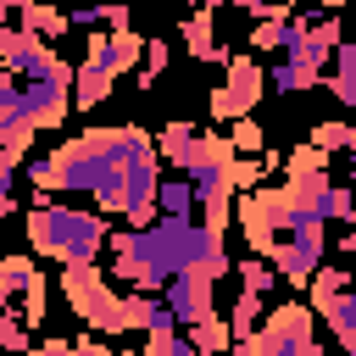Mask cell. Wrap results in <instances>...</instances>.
Segmentation results:
<instances>
[{
  "label": "cell",
  "mask_w": 356,
  "mask_h": 356,
  "mask_svg": "<svg viewBox=\"0 0 356 356\" xmlns=\"http://www.w3.org/2000/svg\"><path fill=\"white\" fill-rule=\"evenodd\" d=\"M106 217L89 211V206H56V200H39L28 211V239L39 256L61 261V267H78V261H95L106 250Z\"/></svg>",
  "instance_id": "cell-1"
},
{
  "label": "cell",
  "mask_w": 356,
  "mask_h": 356,
  "mask_svg": "<svg viewBox=\"0 0 356 356\" xmlns=\"http://www.w3.org/2000/svg\"><path fill=\"white\" fill-rule=\"evenodd\" d=\"M61 295H67V306H72L95 334H128V323H122V295L106 284V273H100L95 261L67 267V273H61Z\"/></svg>",
  "instance_id": "cell-2"
},
{
  "label": "cell",
  "mask_w": 356,
  "mask_h": 356,
  "mask_svg": "<svg viewBox=\"0 0 356 356\" xmlns=\"http://www.w3.org/2000/svg\"><path fill=\"white\" fill-rule=\"evenodd\" d=\"M239 222H245V239H250V256H273L278 239L289 234V200L284 189H245L239 200Z\"/></svg>",
  "instance_id": "cell-3"
},
{
  "label": "cell",
  "mask_w": 356,
  "mask_h": 356,
  "mask_svg": "<svg viewBox=\"0 0 356 356\" xmlns=\"http://www.w3.org/2000/svg\"><path fill=\"white\" fill-rule=\"evenodd\" d=\"M261 89H267L261 61H250V56H228V67H222V89H211V117H217V122H239V117H250L256 100H261Z\"/></svg>",
  "instance_id": "cell-4"
},
{
  "label": "cell",
  "mask_w": 356,
  "mask_h": 356,
  "mask_svg": "<svg viewBox=\"0 0 356 356\" xmlns=\"http://www.w3.org/2000/svg\"><path fill=\"white\" fill-rule=\"evenodd\" d=\"M256 334H261L267 356H323V345H317V334H312V306H300V300L267 312Z\"/></svg>",
  "instance_id": "cell-5"
},
{
  "label": "cell",
  "mask_w": 356,
  "mask_h": 356,
  "mask_svg": "<svg viewBox=\"0 0 356 356\" xmlns=\"http://www.w3.org/2000/svg\"><path fill=\"white\" fill-rule=\"evenodd\" d=\"M184 178H189V189H195L200 222L217 228V234H228V222H234V178H228V167H222V161H195Z\"/></svg>",
  "instance_id": "cell-6"
},
{
  "label": "cell",
  "mask_w": 356,
  "mask_h": 356,
  "mask_svg": "<svg viewBox=\"0 0 356 356\" xmlns=\"http://www.w3.org/2000/svg\"><path fill=\"white\" fill-rule=\"evenodd\" d=\"M161 300L172 306L178 328L206 323V317H222V312H217V295H211V278H200V273H172V278L161 284Z\"/></svg>",
  "instance_id": "cell-7"
},
{
  "label": "cell",
  "mask_w": 356,
  "mask_h": 356,
  "mask_svg": "<svg viewBox=\"0 0 356 356\" xmlns=\"http://www.w3.org/2000/svg\"><path fill=\"white\" fill-rule=\"evenodd\" d=\"M83 61H95L100 72H134V61H145V39L134 33V28H95L89 33V56Z\"/></svg>",
  "instance_id": "cell-8"
},
{
  "label": "cell",
  "mask_w": 356,
  "mask_h": 356,
  "mask_svg": "<svg viewBox=\"0 0 356 356\" xmlns=\"http://www.w3.org/2000/svg\"><path fill=\"white\" fill-rule=\"evenodd\" d=\"M67 111H72V83H22V117L33 122V134L39 128H61L67 122Z\"/></svg>",
  "instance_id": "cell-9"
},
{
  "label": "cell",
  "mask_w": 356,
  "mask_h": 356,
  "mask_svg": "<svg viewBox=\"0 0 356 356\" xmlns=\"http://www.w3.org/2000/svg\"><path fill=\"white\" fill-rule=\"evenodd\" d=\"M156 156L167 161V167H178V172H189L195 167V156H200V128L195 122H167L161 134H156Z\"/></svg>",
  "instance_id": "cell-10"
},
{
  "label": "cell",
  "mask_w": 356,
  "mask_h": 356,
  "mask_svg": "<svg viewBox=\"0 0 356 356\" xmlns=\"http://www.w3.org/2000/svg\"><path fill=\"white\" fill-rule=\"evenodd\" d=\"M178 39H184V50H189L195 61H222V67H228V44H217V28H211V11H206V6L184 17Z\"/></svg>",
  "instance_id": "cell-11"
},
{
  "label": "cell",
  "mask_w": 356,
  "mask_h": 356,
  "mask_svg": "<svg viewBox=\"0 0 356 356\" xmlns=\"http://www.w3.org/2000/svg\"><path fill=\"white\" fill-rule=\"evenodd\" d=\"M17 28L50 44V39H61V33H67V6H56V0H33V6H22V11H17Z\"/></svg>",
  "instance_id": "cell-12"
},
{
  "label": "cell",
  "mask_w": 356,
  "mask_h": 356,
  "mask_svg": "<svg viewBox=\"0 0 356 356\" xmlns=\"http://www.w3.org/2000/svg\"><path fill=\"white\" fill-rule=\"evenodd\" d=\"M323 195H328V172H289L284 178V200L295 211H317L323 217Z\"/></svg>",
  "instance_id": "cell-13"
},
{
  "label": "cell",
  "mask_w": 356,
  "mask_h": 356,
  "mask_svg": "<svg viewBox=\"0 0 356 356\" xmlns=\"http://www.w3.org/2000/svg\"><path fill=\"white\" fill-rule=\"evenodd\" d=\"M39 284V267L28 256H0V306H17Z\"/></svg>",
  "instance_id": "cell-14"
},
{
  "label": "cell",
  "mask_w": 356,
  "mask_h": 356,
  "mask_svg": "<svg viewBox=\"0 0 356 356\" xmlns=\"http://www.w3.org/2000/svg\"><path fill=\"white\" fill-rule=\"evenodd\" d=\"M156 217L195 222V189H189V178H161L156 184Z\"/></svg>",
  "instance_id": "cell-15"
},
{
  "label": "cell",
  "mask_w": 356,
  "mask_h": 356,
  "mask_svg": "<svg viewBox=\"0 0 356 356\" xmlns=\"http://www.w3.org/2000/svg\"><path fill=\"white\" fill-rule=\"evenodd\" d=\"M328 328H334V339H339V350H350L356 356V289H345L339 300H328L323 312H317Z\"/></svg>",
  "instance_id": "cell-16"
},
{
  "label": "cell",
  "mask_w": 356,
  "mask_h": 356,
  "mask_svg": "<svg viewBox=\"0 0 356 356\" xmlns=\"http://www.w3.org/2000/svg\"><path fill=\"white\" fill-rule=\"evenodd\" d=\"M111 95V72H100L95 61H83V67H72V106H100Z\"/></svg>",
  "instance_id": "cell-17"
},
{
  "label": "cell",
  "mask_w": 356,
  "mask_h": 356,
  "mask_svg": "<svg viewBox=\"0 0 356 356\" xmlns=\"http://www.w3.org/2000/svg\"><path fill=\"white\" fill-rule=\"evenodd\" d=\"M306 284H312V312H323L328 300H339L345 289H356V273L350 267H317Z\"/></svg>",
  "instance_id": "cell-18"
},
{
  "label": "cell",
  "mask_w": 356,
  "mask_h": 356,
  "mask_svg": "<svg viewBox=\"0 0 356 356\" xmlns=\"http://www.w3.org/2000/svg\"><path fill=\"white\" fill-rule=\"evenodd\" d=\"M261 312H267V300H261V295H245V289H239V300L228 306V334H234V339H250V334L261 328Z\"/></svg>",
  "instance_id": "cell-19"
},
{
  "label": "cell",
  "mask_w": 356,
  "mask_h": 356,
  "mask_svg": "<svg viewBox=\"0 0 356 356\" xmlns=\"http://www.w3.org/2000/svg\"><path fill=\"white\" fill-rule=\"evenodd\" d=\"M189 345H195L200 356H222V350L234 345V334H228L222 317H206V323H189Z\"/></svg>",
  "instance_id": "cell-20"
},
{
  "label": "cell",
  "mask_w": 356,
  "mask_h": 356,
  "mask_svg": "<svg viewBox=\"0 0 356 356\" xmlns=\"http://www.w3.org/2000/svg\"><path fill=\"white\" fill-rule=\"evenodd\" d=\"M267 83H273L278 95H295V89H317V83H323V72H312V67H295V61H278V67L267 72Z\"/></svg>",
  "instance_id": "cell-21"
},
{
  "label": "cell",
  "mask_w": 356,
  "mask_h": 356,
  "mask_svg": "<svg viewBox=\"0 0 356 356\" xmlns=\"http://www.w3.org/2000/svg\"><path fill=\"white\" fill-rule=\"evenodd\" d=\"M234 273H239V289H245V295H261V300H267V289L278 284V273H273V261H261V256H250V261H239Z\"/></svg>",
  "instance_id": "cell-22"
},
{
  "label": "cell",
  "mask_w": 356,
  "mask_h": 356,
  "mask_svg": "<svg viewBox=\"0 0 356 356\" xmlns=\"http://www.w3.org/2000/svg\"><path fill=\"white\" fill-rule=\"evenodd\" d=\"M0 356H28V323L17 306H0Z\"/></svg>",
  "instance_id": "cell-23"
},
{
  "label": "cell",
  "mask_w": 356,
  "mask_h": 356,
  "mask_svg": "<svg viewBox=\"0 0 356 356\" xmlns=\"http://www.w3.org/2000/svg\"><path fill=\"white\" fill-rule=\"evenodd\" d=\"M323 222H356V189H350V184H328V195H323Z\"/></svg>",
  "instance_id": "cell-24"
},
{
  "label": "cell",
  "mask_w": 356,
  "mask_h": 356,
  "mask_svg": "<svg viewBox=\"0 0 356 356\" xmlns=\"http://www.w3.org/2000/svg\"><path fill=\"white\" fill-rule=\"evenodd\" d=\"M350 139H356V122H317V128H312V145H317L323 156L350 150Z\"/></svg>",
  "instance_id": "cell-25"
},
{
  "label": "cell",
  "mask_w": 356,
  "mask_h": 356,
  "mask_svg": "<svg viewBox=\"0 0 356 356\" xmlns=\"http://www.w3.org/2000/svg\"><path fill=\"white\" fill-rule=\"evenodd\" d=\"M228 145H234V156H261L267 150V128H256L250 117H239L234 134H228Z\"/></svg>",
  "instance_id": "cell-26"
},
{
  "label": "cell",
  "mask_w": 356,
  "mask_h": 356,
  "mask_svg": "<svg viewBox=\"0 0 356 356\" xmlns=\"http://www.w3.org/2000/svg\"><path fill=\"white\" fill-rule=\"evenodd\" d=\"M139 356H200V350L189 345V334H178V328H172V334H150Z\"/></svg>",
  "instance_id": "cell-27"
},
{
  "label": "cell",
  "mask_w": 356,
  "mask_h": 356,
  "mask_svg": "<svg viewBox=\"0 0 356 356\" xmlns=\"http://www.w3.org/2000/svg\"><path fill=\"white\" fill-rule=\"evenodd\" d=\"M284 22H289V17H261V22L250 28V44H256L261 56H267V50H284Z\"/></svg>",
  "instance_id": "cell-28"
},
{
  "label": "cell",
  "mask_w": 356,
  "mask_h": 356,
  "mask_svg": "<svg viewBox=\"0 0 356 356\" xmlns=\"http://www.w3.org/2000/svg\"><path fill=\"white\" fill-rule=\"evenodd\" d=\"M284 172H328V156L306 139V145H295L289 150V161H284Z\"/></svg>",
  "instance_id": "cell-29"
},
{
  "label": "cell",
  "mask_w": 356,
  "mask_h": 356,
  "mask_svg": "<svg viewBox=\"0 0 356 356\" xmlns=\"http://www.w3.org/2000/svg\"><path fill=\"white\" fill-rule=\"evenodd\" d=\"M172 328H178L172 306H167L161 295H150V312H145V334H172Z\"/></svg>",
  "instance_id": "cell-30"
},
{
  "label": "cell",
  "mask_w": 356,
  "mask_h": 356,
  "mask_svg": "<svg viewBox=\"0 0 356 356\" xmlns=\"http://www.w3.org/2000/svg\"><path fill=\"white\" fill-rule=\"evenodd\" d=\"M167 61H172V44H167V39H145V67H139V72H145L150 83H156V72H161Z\"/></svg>",
  "instance_id": "cell-31"
},
{
  "label": "cell",
  "mask_w": 356,
  "mask_h": 356,
  "mask_svg": "<svg viewBox=\"0 0 356 356\" xmlns=\"http://www.w3.org/2000/svg\"><path fill=\"white\" fill-rule=\"evenodd\" d=\"M72 28L95 33V28H100V0H95V6H67V33H72Z\"/></svg>",
  "instance_id": "cell-32"
},
{
  "label": "cell",
  "mask_w": 356,
  "mask_h": 356,
  "mask_svg": "<svg viewBox=\"0 0 356 356\" xmlns=\"http://www.w3.org/2000/svg\"><path fill=\"white\" fill-rule=\"evenodd\" d=\"M328 89H334V95H339V106L356 117V72H334V78H328Z\"/></svg>",
  "instance_id": "cell-33"
},
{
  "label": "cell",
  "mask_w": 356,
  "mask_h": 356,
  "mask_svg": "<svg viewBox=\"0 0 356 356\" xmlns=\"http://www.w3.org/2000/svg\"><path fill=\"white\" fill-rule=\"evenodd\" d=\"M100 28H128V0H100Z\"/></svg>",
  "instance_id": "cell-34"
},
{
  "label": "cell",
  "mask_w": 356,
  "mask_h": 356,
  "mask_svg": "<svg viewBox=\"0 0 356 356\" xmlns=\"http://www.w3.org/2000/svg\"><path fill=\"white\" fill-rule=\"evenodd\" d=\"M328 61H334V72H356V44H350V39H339Z\"/></svg>",
  "instance_id": "cell-35"
},
{
  "label": "cell",
  "mask_w": 356,
  "mask_h": 356,
  "mask_svg": "<svg viewBox=\"0 0 356 356\" xmlns=\"http://www.w3.org/2000/svg\"><path fill=\"white\" fill-rule=\"evenodd\" d=\"M17 206V172H6L0 167V222H6V211Z\"/></svg>",
  "instance_id": "cell-36"
},
{
  "label": "cell",
  "mask_w": 356,
  "mask_h": 356,
  "mask_svg": "<svg viewBox=\"0 0 356 356\" xmlns=\"http://www.w3.org/2000/svg\"><path fill=\"white\" fill-rule=\"evenodd\" d=\"M72 356H117V350H106L100 339H89V334H83V339H72Z\"/></svg>",
  "instance_id": "cell-37"
},
{
  "label": "cell",
  "mask_w": 356,
  "mask_h": 356,
  "mask_svg": "<svg viewBox=\"0 0 356 356\" xmlns=\"http://www.w3.org/2000/svg\"><path fill=\"white\" fill-rule=\"evenodd\" d=\"M339 250H345V256H356V228H345V234H339Z\"/></svg>",
  "instance_id": "cell-38"
},
{
  "label": "cell",
  "mask_w": 356,
  "mask_h": 356,
  "mask_svg": "<svg viewBox=\"0 0 356 356\" xmlns=\"http://www.w3.org/2000/svg\"><path fill=\"white\" fill-rule=\"evenodd\" d=\"M345 161H350V189H356V139H350V150H345Z\"/></svg>",
  "instance_id": "cell-39"
},
{
  "label": "cell",
  "mask_w": 356,
  "mask_h": 356,
  "mask_svg": "<svg viewBox=\"0 0 356 356\" xmlns=\"http://www.w3.org/2000/svg\"><path fill=\"white\" fill-rule=\"evenodd\" d=\"M22 6H33V0H0V17H6V11H22Z\"/></svg>",
  "instance_id": "cell-40"
},
{
  "label": "cell",
  "mask_w": 356,
  "mask_h": 356,
  "mask_svg": "<svg viewBox=\"0 0 356 356\" xmlns=\"http://www.w3.org/2000/svg\"><path fill=\"white\" fill-rule=\"evenodd\" d=\"M317 6H323V11H339V6H345V0H317Z\"/></svg>",
  "instance_id": "cell-41"
},
{
  "label": "cell",
  "mask_w": 356,
  "mask_h": 356,
  "mask_svg": "<svg viewBox=\"0 0 356 356\" xmlns=\"http://www.w3.org/2000/svg\"><path fill=\"white\" fill-rule=\"evenodd\" d=\"M72 6H95V0H72Z\"/></svg>",
  "instance_id": "cell-42"
},
{
  "label": "cell",
  "mask_w": 356,
  "mask_h": 356,
  "mask_svg": "<svg viewBox=\"0 0 356 356\" xmlns=\"http://www.w3.org/2000/svg\"><path fill=\"white\" fill-rule=\"evenodd\" d=\"M189 6H200V0H189Z\"/></svg>",
  "instance_id": "cell-43"
}]
</instances>
